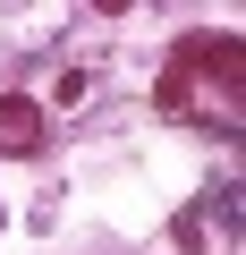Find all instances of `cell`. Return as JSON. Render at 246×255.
<instances>
[{
    "label": "cell",
    "instance_id": "obj_1",
    "mask_svg": "<svg viewBox=\"0 0 246 255\" xmlns=\"http://www.w3.org/2000/svg\"><path fill=\"white\" fill-rule=\"evenodd\" d=\"M238 77H246V43H238V34H187L178 60L162 68V102H170L178 119H195L204 94H221V111L238 119Z\"/></svg>",
    "mask_w": 246,
    "mask_h": 255
},
{
    "label": "cell",
    "instance_id": "obj_2",
    "mask_svg": "<svg viewBox=\"0 0 246 255\" xmlns=\"http://www.w3.org/2000/svg\"><path fill=\"white\" fill-rule=\"evenodd\" d=\"M0 153H43V111L26 94H0Z\"/></svg>",
    "mask_w": 246,
    "mask_h": 255
}]
</instances>
